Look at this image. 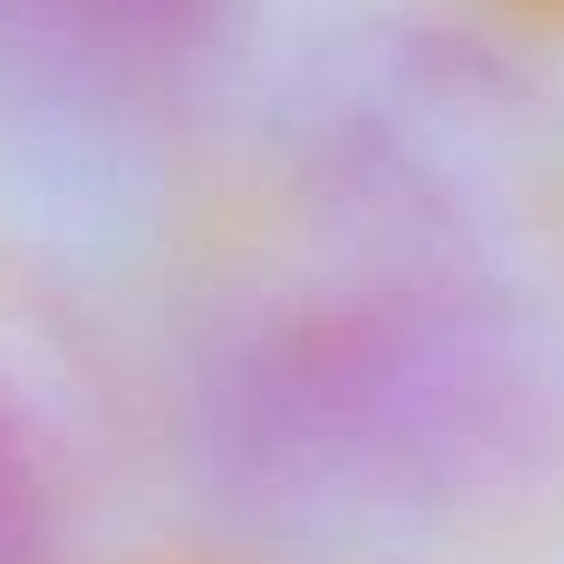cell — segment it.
<instances>
[{"label": "cell", "mask_w": 564, "mask_h": 564, "mask_svg": "<svg viewBox=\"0 0 564 564\" xmlns=\"http://www.w3.org/2000/svg\"><path fill=\"white\" fill-rule=\"evenodd\" d=\"M55 552V498L50 467L31 425L0 406V564H50Z\"/></svg>", "instance_id": "6da1fadb"}, {"label": "cell", "mask_w": 564, "mask_h": 564, "mask_svg": "<svg viewBox=\"0 0 564 564\" xmlns=\"http://www.w3.org/2000/svg\"><path fill=\"white\" fill-rule=\"evenodd\" d=\"M110 13L134 19V25H183L188 13H200L207 0H104Z\"/></svg>", "instance_id": "7a4b0ae2"}]
</instances>
